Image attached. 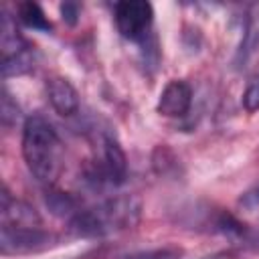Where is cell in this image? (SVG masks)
Wrapping results in <instances>:
<instances>
[{
  "mask_svg": "<svg viewBox=\"0 0 259 259\" xmlns=\"http://www.w3.org/2000/svg\"><path fill=\"white\" fill-rule=\"evenodd\" d=\"M142 202L134 194L107 198L91 208H79L69 219V233L83 239H97L117 231L134 229L140 223Z\"/></svg>",
  "mask_w": 259,
  "mask_h": 259,
  "instance_id": "6da1fadb",
  "label": "cell"
},
{
  "mask_svg": "<svg viewBox=\"0 0 259 259\" xmlns=\"http://www.w3.org/2000/svg\"><path fill=\"white\" fill-rule=\"evenodd\" d=\"M22 156L28 170L45 184L61 174L63 148L55 127L42 115H30L22 127Z\"/></svg>",
  "mask_w": 259,
  "mask_h": 259,
  "instance_id": "7a4b0ae2",
  "label": "cell"
},
{
  "mask_svg": "<svg viewBox=\"0 0 259 259\" xmlns=\"http://www.w3.org/2000/svg\"><path fill=\"white\" fill-rule=\"evenodd\" d=\"M59 245V237L40 227H0L2 255H30L42 253Z\"/></svg>",
  "mask_w": 259,
  "mask_h": 259,
  "instance_id": "3957f363",
  "label": "cell"
},
{
  "mask_svg": "<svg viewBox=\"0 0 259 259\" xmlns=\"http://www.w3.org/2000/svg\"><path fill=\"white\" fill-rule=\"evenodd\" d=\"M117 30L123 38L142 40L154 20V8L146 0H123L113 8Z\"/></svg>",
  "mask_w": 259,
  "mask_h": 259,
  "instance_id": "277c9868",
  "label": "cell"
},
{
  "mask_svg": "<svg viewBox=\"0 0 259 259\" xmlns=\"http://www.w3.org/2000/svg\"><path fill=\"white\" fill-rule=\"evenodd\" d=\"M93 172L99 182H107L113 186L125 180V174H127L125 152L119 146V142L109 134L101 136V164L95 166Z\"/></svg>",
  "mask_w": 259,
  "mask_h": 259,
  "instance_id": "5b68a950",
  "label": "cell"
},
{
  "mask_svg": "<svg viewBox=\"0 0 259 259\" xmlns=\"http://www.w3.org/2000/svg\"><path fill=\"white\" fill-rule=\"evenodd\" d=\"M192 103V89L186 81L172 79L160 93L156 111L164 117H182L188 113Z\"/></svg>",
  "mask_w": 259,
  "mask_h": 259,
  "instance_id": "8992f818",
  "label": "cell"
},
{
  "mask_svg": "<svg viewBox=\"0 0 259 259\" xmlns=\"http://www.w3.org/2000/svg\"><path fill=\"white\" fill-rule=\"evenodd\" d=\"M0 214H2V225L40 227V214L30 204L12 198L6 186H2V194H0Z\"/></svg>",
  "mask_w": 259,
  "mask_h": 259,
  "instance_id": "52a82bcc",
  "label": "cell"
},
{
  "mask_svg": "<svg viewBox=\"0 0 259 259\" xmlns=\"http://www.w3.org/2000/svg\"><path fill=\"white\" fill-rule=\"evenodd\" d=\"M45 89H47V97H49L53 109L59 115L69 117V115L77 113V109H79V95H77L75 87L67 79L51 77V79H47Z\"/></svg>",
  "mask_w": 259,
  "mask_h": 259,
  "instance_id": "ba28073f",
  "label": "cell"
},
{
  "mask_svg": "<svg viewBox=\"0 0 259 259\" xmlns=\"http://www.w3.org/2000/svg\"><path fill=\"white\" fill-rule=\"evenodd\" d=\"M259 49V4L251 6L247 20H245V28H243V38L239 42V49L235 53L233 65L237 69H245L247 63L253 59V55Z\"/></svg>",
  "mask_w": 259,
  "mask_h": 259,
  "instance_id": "9c48e42d",
  "label": "cell"
},
{
  "mask_svg": "<svg viewBox=\"0 0 259 259\" xmlns=\"http://www.w3.org/2000/svg\"><path fill=\"white\" fill-rule=\"evenodd\" d=\"M0 49H2V61L12 59V57L24 53L26 49H30L26 45V40L22 38V34L18 32L16 20L8 14L6 8H2V18H0Z\"/></svg>",
  "mask_w": 259,
  "mask_h": 259,
  "instance_id": "30bf717a",
  "label": "cell"
},
{
  "mask_svg": "<svg viewBox=\"0 0 259 259\" xmlns=\"http://www.w3.org/2000/svg\"><path fill=\"white\" fill-rule=\"evenodd\" d=\"M16 14H18V20L32 30H40V32L53 30V22L36 2H20L16 6Z\"/></svg>",
  "mask_w": 259,
  "mask_h": 259,
  "instance_id": "8fae6325",
  "label": "cell"
},
{
  "mask_svg": "<svg viewBox=\"0 0 259 259\" xmlns=\"http://www.w3.org/2000/svg\"><path fill=\"white\" fill-rule=\"evenodd\" d=\"M45 202L49 206V210L57 217H67L71 219L79 208H77V200L67 194V192H61V190H47V196H45Z\"/></svg>",
  "mask_w": 259,
  "mask_h": 259,
  "instance_id": "7c38bea8",
  "label": "cell"
},
{
  "mask_svg": "<svg viewBox=\"0 0 259 259\" xmlns=\"http://www.w3.org/2000/svg\"><path fill=\"white\" fill-rule=\"evenodd\" d=\"M34 67V59H32V53L30 49H26L24 53L12 57V59H4L2 61V77L8 79L12 75H22V73H28L30 69Z\"/></svg>",
  "mask_w": 259,
  "mask_h": 259,
  "instance_id": "4fadbf2b",
  "label": "cell"
},
{
  "mask_svg": "<svg viewBox=\"0 0 259 259\" xmlns=\"http://www.w3.org/2000/svg\"><path fill=\"white\" fill-rule=\"evenodd\" d=\"M123 259H182V249L178 247H162V249H148L132 253Z\"/></svg>",
  "mask_w": 259,
  "mask_h": 259,
  "instance_id": "5bb4252c",
  "label": "cell"
},
{
  "mask_svg": "<svg viewBox=\"0 0 259 259\" xmlns=\"http://www.w3.org/2000/svg\"><path fill=\"white\" fill-rule=\"evenodd\" d=\"M154 168L158 174H168L170 168H174V170L178 168V160L166 146H158L154 152Z\"/></svg>",
  "mask_w": 259,
  "mask_h": 259,
  "instance_id": "9a60e30c",
  "label": "cell"
},
{
  "mask_svg": "<svg viewBox=\"0 0 259 259\" xmlns=\"http://www.w3.org/2000/svg\"><path fill=\"white\" fill-rule=\"evenodd\" d=\"M243 107H245L249 113H253V111L259 109V77L253 79V81L247 85V89H245V93H243Z\"/></svg>",
  "mask_w": 259,
  "mask_h": 259,
  "instance_id": "2e32d148",
  "label": "cell"
},
{
  "mask_svg": "<svg viewBox=\"0 0 259 259\" xmlns=\"http://www.w3.org/2000/svg\"><path fill=\"white\" fill-rule=\"evenodd\" d=\"M0 111H2V123L4 125H10L12 121L18 119V107H16V103H12V99H10L6 89L2 91V107H0Z\"/></svg>",
  "mask_w": 259,
  "mask_h": 259,
  "instance_id": "e0dca14e",
  "label": "cell"
},
{
  "mask_svg": "<svg viewBox=\"0 0 259 259\" xmlns=\"http://www.w3.org/2000/svg\"><path fill=\"white\" fill-rule=\"evenodd\" d=\"M61 10V16H63V22L69 24V26H75L79 22V14H81V8L77 2H61L59 6Z\"/></svg>",
  "mask_w": 259,
  "mask_h": 259,
  "instance_id": "ac0fdd59",
  "label": "cell"
},
{
  "mask_svg": "<svg viewBox=\"0 0 259 259\" xmlns=\"http://www.w3.org/2000/svg\"><path fill=\"white\" fill-rule=\"evenodd\" d=\"M239 204H241L243 208H249V210L259 206V182H257V184H253L249 190H245V192L241 194Z\"/></svg>",
  "mask_w": 259,
  "mask_h": 259,
  "instance_id": "d6986e66",
  "label": "cell"
}]
</instances>
